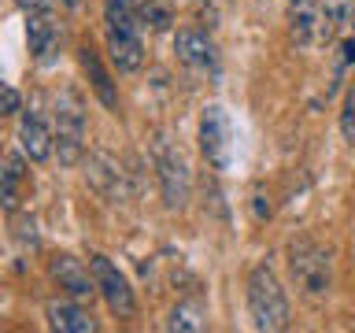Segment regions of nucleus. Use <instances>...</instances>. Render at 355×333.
Wrapping results in <instances>:
<instances>
[{"label": "nucleus", "instance_id": "obj_1", "mask_svg": "<svg viewBox=\"0 0 355 333\" xmlns=\"http://www.w3.org/2000/svg\"><path fill=\"white\" fill-rule=\"evenodd\" d=\"M141 22H137V0H107L104 4V37L107 56L122 74L141 71L144 63V41H141Z\"/></svg>", "mask_w": 355, "mask_h": 333}, {"label": "nucleus", "instance_id": "obj_2", "mask_svg": "<svg viewBox=\"0 0 355 333\" xmlns=\"http://www.w3.org/2000/svg\"><path fill=\"white\" fill-rule=\"evenodd\" d=\"M288 274L296 289L311 300L329 296L333 289V252L322 248L315 237H296L288 241Z\"/></svg>", "mask_w": 355, "mask_h": 333}, {"label": "nucleus", "instance_id": "obj_3", "mask_svg": "<svg viewBox=\"0 0 355 333\" xmlns=\"http://www.w3.org/2000/svg\"><path fill=\"white\" fill-rule=\"evenodd\" d=\"M248 311H252V322L255 330H285L288 326V296L277 274L270 271V263H255L252 274H248Z\"/></svg>", "mask_w": 355, "mask_h": 333}, {"label": "nucleus", "instance_id": "obj_4", "mask_svg": "<svg viewBox=\"0 0 355 333\" xmlns=\"http://www.w3.org/2000/svg\"><path fill=\"white\" fill-rule=\"evenodd\" d=\"M52 133L55 155L63 166H74L85 152V104L78 89H60L52 100Z\"/></svg>", "mask_w": 355, "mask_h": 333}, {"label": "nucleus", "instance_id": "obj_5", "mask_svg": "<svg viewBox=\"0 0 355 333\" xmlns=\"http://www.w3.org/2000/svg\"><path fill=\"white\" fill-rule=\"evenodd\" d=\"M152 163H155V178H159L163 204L171 211H182L189 204V193H193V174H189V163H185L182 148L159 133V137L152 141Z\"/></svg>", "mask_w": 355, "mask_h": 333}, {"label": "nucleus", "instance_id": "obj_6", "mask_svg": "<svg viewBox=\"0 0 355 333\" xmlns=\"http://www.w3.org/2000/svg\"><path fill=\"white\" fill-rule=\"evenodd\" d=\"M200 152L215 171H230L233 163V122L226 115V108L207 104L200 115Z\"/></svg>", "mask_w": 355, "mask_h": 333}, {"label": "nucleus", "instance_id": "obj_7", "mask_svg": "<svg viewBox=\"0 0 355 333\" xmlns=\"http://www.w3.org/2000/svg\"><path fill=\"white\" fill-rule=\"evenodd\" d=\"M89 266H93V278H96V289H100V296H104V304L115 311L119 318H133V315H137V296H133L130 278L122 274L107 255H100V252L89 255Z\"/></svg>", "mask_w": 355, "mask_h": 333}, {"label": "nucleus", "instance_id": "obj_8", "mask_svg": "<svg viewBox=\"0 0 355 333\" xmlns=\"http://www.w3.org/2000/svg\"><path fill=\"white\" fill-rule=\"evenodd\" d=\"M285 19H288V33H293L296 49H326V44H333L318 0H288Z\"/></svg>", "mask_w": 355, "mask_h": 333}, {"label": "nucleus", "instance_id": "obj_9", "mask_svg": "<svg viewBox=\"0 0 355 333\" xmlns=\"http://www.w3.org/2000/svg\"><path fill=\"white\" fill-rule=\"evenodd\" d=\"M174 56L178 63L196 74H211V78L218 74V44L196 26H182L174 33Z\"/></svg>", "mask_w": 355, "mask_h": 333}, {"label": "nucleus", "instance_id": "obj_10", "mask_svg": "<svg viewBox=\"0 0 355 333\" xmlns=\"http://www.w3.org/2000/svg\"><path fill=\"white\" fill-rule=\"evenodd\" d=\"M49 274H52V282L63 289L67 296H74V300H93L100 289H96V278H93V266L82 263V259H74V255H52L49 259Z\"/></svg>", "mask_w": 355, "mask_h": 333}, {"label": "nucleus", "instance_id": "obj_11", "mask_svg": "<svg viewBox=\"0 0 355 333\" xmlns=\"http://www.w3.org/2000/svg\"><path fill=\"white\" fill-rule=\"evenodd\" d=\"M85 178L89 185L96 189L104 200H111V204H119V200L130 196V185H126V171L119 166V160H111L107 152H93L85 160Z\"/></svg>", "mask_w": 355, "mask_h": 333}, {"label": "nucleus", "instance_id": "obj_12", "mask_svg": "<svg viewBox=\"0 0 355 333\" xmlns=\"http://www.w3.org/2000/svg\"><path fill=\"white\" fill-rule=\"evenodd\" d=\"M19 152L33 163H44L55 152V133H52L49 122H44L41 108L22 111V119H19Z\"/></svg>", "mask_w": 355, "mask_h": 333}, {"label": "nucleus", "instance_id": "obj_13", "mask_svg": "<svg viewBox=\"0 0 355 333\" xmlns=\"http://www.w3.org/2000/svg\"><path fill=\"white\" fill-rule=\"evenodd\" d=\"M26 41H30V52L37 63H52L55 56H60L63 30H60V22L52 19V11H30L26 15Z\"/></svg>", "mask_w": 355, "mask_h": 333}, {"label": "nucleus", "instance_id": "obj_14", "mask_svg": "<svg viewBox=\"0 0 355 333\" xmlns=\"http://www.w3.org/2000/svg\"><path fill=\"white\" fill-rule=\"evenodd\" d=\"M44 318H49V330H60V333H96L100 330L93 311L82 307V300H49L44 304Z\"/></svg>", "mask_w": 355, "mask_h": 333}, {"label": "nucleus", "instance_id": "obj_15", "mask_svg": "<svg viewBox=\"0 0 355 333\" xmlns=\"http://www.w3.org/2000/svg\"><path fill=\"white\" fill-rule=\"evenodd\" d=\"M78 63H82V71H85V78H89V85H93L100 104H104L107 111H119V89H115V82H111L107 67L100 63V52L93 49V44H82V49H78Z\"/></svg>", "mask_w": 355, "mask_h": 333}, {"label": "nucleus", "instance_id": "obj_16", "mask_svg": "<svg viewBox=\"0 0 355 333\" xmlns=\"http://www.w3.org/2000/svg\"><path fill=\"white\" fill-rule=\"evenodd\" d=\"M26 189H30L26 163H22L19 155H8V160L0 163V207H4V211H19Z\"/></svg>", "mask_w": 355, "mask_h": 333}, {"label": "nucleus", "instance_id": "obj_17", "mask_svg": "<svg viewBox=\"0 0 355 333\" xmlns=\"http://www.w3.org/2000/svg\"><path fill=\"white\" fill-rule=\"evenodd\" d=\"M166 330H182V333H196V330H207V315H204V304L200 300H185L171 311L166 318Z\"/></svg>", "mask_w": 355, "mask_h": 333}, {"label": "nucleus", "instance_id": "obj_18", "mask_svg": "<svg viewBox=\"0 0 355 333\" xmlns=\"http://www.w3.org/2000/svg\"><path fill=\"white\" fill-rule=\"evenodd\" d=\"M137 22H141V30H152V33L166 30L174 22L171 4L166 0H137Z\"/></svg>", "mask_w": 355, "mask_h": 333}, {"label": "nucleus", "instance_id": "obj_19", "mask_svg": "<svg viewBox=\"0 0 355 333\" xmlns=\"http://www.w3.org/2000/svg\"><path fill=\"white\" fill-rule=\"evenodd\" d=\"M322 4V15H326V26H329V37L337 41L344 26H352L355 19V0H318Z\"/></svg>", "mask_w": 355, "mask_h": 333}, {"label": "nucleus", "instance_id": "obj_20", "mask_svg": "<svg viewBox=\"0 0 355 333\" xmlns=\"http://www.w3.org/2000/svg\"><path fill=\"white\" fill-rule=\"evenodd\" d=\"M340 133L344 141L355 148V82L348 85V93H344V104H340Z\"/></svg>", "mask_w": 355, "mask_h": 333}, {"label": "nucleus", "instance_id": "obj_21", "mask_svg": "<svg viewBox=\"0 0 355 333\" xmlns=\"http://www.w3.org/2000/svg\"><path fill=\"white\" fill-rule=\"evenodd\" d=\"M19 108H22V96H19V89H15V85H8V82H0V119L15 115Z\"/></svg>", "mask_w": 355, "mask_h": 333}, {"label": "nucleus", "instance_id": "obj_22", "mask_svg": "<svg viewBox=\"0 0 355 333\" xmlns=\"http://www.w3.org/2000/svg\"><path fill=\"white\" fill-rule=\"evenodd\" d=\"M15 4L30 15V11H49V8L55 4V0H15Z\"/></svg>", "mask_w": 355, "mask_h": 333}, {"label": "nucleus", "instance_id": "obj_23", "mask_svg": "<svg viewBox=\"0 0 355 333\" xmlns=\"http://www.w3.org/2000/svg\"><path fill=\"white\" fill-rule=\"evenodd\" d=\"M60 4H63V8H78L82 0H60Z\"/></svg>", "mask_w": 355, "mask_h": 333}]
</instances>
